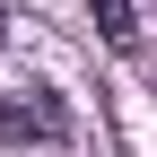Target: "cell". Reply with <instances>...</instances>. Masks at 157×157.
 <instances>
[{
	"label": "cell",
	"mask_w": 157,
	"mask_h": 157,
	"mask_svg": "<svg viewBox=\"0 0 157 157\" xmlns=\"http://www.w3.org/2000/svg\"><path fill=\"white\" fill-rule=\"evenodd\" d=\"M0 140H35V148L70 140L61 96H52V87H9V96H0Z\"/></svg>",
	"instance_id": "6da1fadb"
},
{
	"label": "cell",
	"mask_w": 157,
	"mask_h": 157,
	"mask_svg": "<svg viewBox=\"0 0 157 157\" xmlns=\"http://www.w3.org/2000/svg\"><path fill=\"white\" fill-rule=\"evenodd\" d=\"M87 17H96V35H105V44H131V0H87Z\"/></svg>",
	"instance_id": "7a4b0ae2"
},
{
	"label": "cell",
	"mask_w": 157,
	"mask_h": 157,
	"mask_svg": "<svg viewBox=\"0 0 157 157\" xmlns=\"http://www.w3.org/2000/svg\"><path fill=\"white\" fill-rule=\"evenodd\" d=\"M0 44H9V9H0Z\"/></svg>",
	"instance_id": "3957f363"
}]
</instances>
